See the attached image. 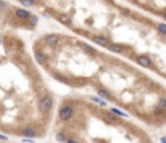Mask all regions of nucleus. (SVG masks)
Here are the masks:
<instances>
[{"instance_id":"obj_15","label":"nucleus","mask_w":166,"mask_h":143,"mask_svg":"<svg viewBox=\"0 0 166 143\" xmlns=\"http://www.w3.org/2000/svg\"><path fill=\"white\" fill-rule=\"evenodd\" d=\"M0 8H5V2H2V0H0Z\"/></svg>"},{"instance_id":"obj_4","label":"nucleus","mask_w":166,"mask_h":143,"mask_svg":"<svg viewBox=\"0 0 166 143\" xmlns=\"http://www.w3.org/2000/svg\"><path fill=\"white\" fill-rule=\"evenodd\" d=\"M15 13H16V16L21 18V19H29V18H31V13H29V11H26V10H23V8H18Z\"/></svg>"},{"instance_id":"obj_6","label":"nucleus","mask_w":166,"mask_h":143,"mask_svg":"<svg viewBox=\"0 0 166 143\" xmlns=\"http://www.w3.org/2000/svg\"><path fill=\"white\" fill-rule=\"evenodd\" d=\"M93 42L98 44V45H103V47H108V44H110L105 37H93Z\"/></svg>"},{"instance_id":"obj_13","label":"nucleus","mask_w":166,"mask_h":143,"mask_svg":"<svg viewBox=\"0 0 166 143\" xmlns=\"http://www.w3.org/2000/svg\"><path fill=\"white\" fill-rule=\"evenodd\" d=\"M158 31L161 32V34L166 35V24H160V26H158Z\"/></svg>"},{"instance_id":"obj_12","label":"nucleus","mask_w":166,"mask_h":143,"mask_svg":"<svg viewBox=\"0 0 166 143\" xmlns=\"http://www.w3.org/2000/svg\"><path fill=\"white\" fill-rule=\"evenodd\" d=\"M158 105H161L163 108L166 109V95H163V97L160 98V101H158Z\"/></svg>"},{"instance_id":"obj_1","label":"nucleus","mask_w":166,"mask_h":143,"mask_svg":"<svg viewBox=\"0 0 166 143\" xmlns=\"http://www.w3.org/2000/svg\"><path fill=\"white\" fill-rule=\"evenodd\" d=\"M52 106H53V100H52L50 95H44V97L40 98V101H39V111H40L44 116L50 114Z\"/></svg>"},{"instance_id":"obj_9","label":"nucleus","mask_w":166,"mask_h":143,"mask_svg":"<svg viewBox=\"0 0 166 143\" xmlns=\"http://www.w3.org/2000/svg\"><path fill=\"white\" fill-rule=\"evenodd\" d=\"M58 19H60V23H63V24H66V26L71 24V21H69V18H68V16H60Z\"/></svg>"},{"instance_id":"obj_7","label":"nucleus","mask_w":166,"mask_h":143,"mask_svg":"<svg viewBox=\"0 0 166 143\" xmlns=\"http://www.w3.org/2000/svg\"><path fill=\"white\" fill-rule=\"evenodd\" d=\"M108 48H110L111 52H114V53H123V52H124V48H123V47L114 45V44H108Z\"/></svg>"},{"instance_id":"obj_3","label":"nucleus","mask_w":166,"mask_h":143,"mask_svg":"<svg viewBox=\"0 0 166 143\" xmlns=\"http://www.w3.org/2000/svg\"><path fill=\"white\" fill-rule=\"evenodd\" d=\"M137 61H139V64L144 66V68H150V66H152V61H150L149 56H139Z\"/></svg>"},{"instance_id":"obj_8","label":"nucleus","mask_w":166,"mask_h":143,"mask_svg":"<svg viewBox=\"0 0 166 143\" xmlns=\"http://www.w3.org/2000/svg\"><path fill=\"white\" fill-rule=\"evenodd\" d=\"M98 95H100V97H103V98H107V100H111L110 92H107L105 88H98Z\"/></svg>"},{"instance_id":"obj_5","label":"nucleus","mask_w":166,"mask_h":143,"mask_svg":"<svg viewBox=\"0 0 166 143\" xmlns=\"http://www.w3.org/2000/svg\"><path fill=\"white\" fill-rule=\"evenodd\" d=\"M36 61H37L39 64H42V66H44V64L47 63V58H45V55L42 52H37V53H36Z\"/></svg>"},{"instance_id":"obj_16","label":"nucleus","mask_w":166,"mask_h":143,"mask_svg":"<svg viewBox=\"0 0 166 143\" xmlns=\"http://www.w3.org/2000/svg\"><path fill=\"white\" fill-rule=\"evenodd\" d=\"M165 19H166V11H165Z\"/></svg>"},{"instance_id":"obj_14","label":"nucleus","mask_w":166,"mask_h":143,"mask_svg":"<svg viewBox=\"0 0 166 143\" xmlns=\"http://www.w3.org/2000/svg\"><path fill=\"white\" fill-rule=\"evenodd\" d=\"M29 19H31V24H37V18H36V16H32V15H31Z\"/></svg>"},{"instance_id":"obj_10","label":"nucleus","mask_w":166,"mask_h":143,"mask_svg":"<svg viewBox=\"0 0 166 143\" xmlns=\"http://www.w3.org/2000/svg\"><path fill=\"white\" fill-rule=\"evenodd\" d=\"M20 2H21V5H26V7H32L36 3L34 0H20Z\"/></svg>"},{"instance_id":"obj_2","label":"nucleus","mask_w":166,"mask_h":143,"mask_svg":"<svg viewBox=\"0 0 166 143\" xmlns=\"http://www.w3.org/2000/svg\"><path fill=\"white\" fill-rule=\"evenodd\" d=\"M45 42L50 44V45H56V44L60 42V35H56V34H50V35H47V37H45Z\"/></svg>"},{"instance_id":"obj_11","label":"nucleus","mask_w":166,"mask_h":143,"mask_svg":"<svg viewBox=\"0 0 166 143\" xmlns=\"http://www.w3.org/2000/svg\"><path fill=\"white\" fill-rule=\"evenodd\" d=\"M81 47H82V50H86V52H89V53H93V48H92V47H90V45H87V44H82V45H81Z\"/></svg>"}]
</instances>
